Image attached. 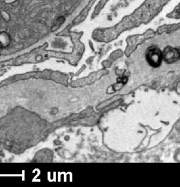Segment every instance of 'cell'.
<instances>
[{
  "mask_svg": "<svg viewBox=\"0 0 180 187\" xmlns=\"http://www.w3.org/2000/svg\"><path fill=\"white\" fill-rule=\"evenodd\" d=\"M146 59L150 66L157 67L160 66L163 60V52L157 47H151L148 50Z\"/></svg>",
  "mask_w": 180,
  "mask_h": 187,
  "instance_id": "cell-1",
  "label": "cell"
},
{
  "mask_svg": "<svg viewBox=\"0 0 180 187\" xmlns=\"http://www.w3.org/2000/svg\"><path fill=\"white\" fill-rule=\"evenodd\" d=\"M180 57V53L177 49L172 47H166L163 52V58L168 64L175 62Z\"/></svg>",
  "mask_w": 180,
  "mask_h": 187,
  "instance_id": "cell-2",
  "label": "cell"
},
{
  "mask_svg": "<svg viewBox=\"0 0 180 187\" xmlns=\"http://www.w3.org/2000/svg\"><path fill=\"white\" fill-rule=\"evenodd\" d=\"M64 21H65V18L63 17V16H60V17H58V19H56V21L54 22V25H53L52 27H51V31H56V30L58 29V28H59L60 26L63 24V22Z\"/></svg>",
  "mask_w": 180,
  "mask_h": 187,
  "instance_id": "cell-3",
  "label": "cell"
},
{
  "mask_svg": "<svg viewBox=\"0 0 180 187\" xmlns=\"http://www.w3.org/2000/svg\"><path fill=\"white\" fill-rule=\"evenodd\" d=\"M127 81V77H122V78H118V83H122V84H125Z\"/></svg>",
  "mask_w": 180,
  "mask_h": 187,
  "instance_id": "cell-4",
  "label": "cell"
}]
</instances>
